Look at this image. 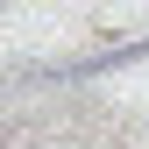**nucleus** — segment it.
Returning <instances> with one entry per match:
<instances>
[{
    "mask_svg": "<svg viewBox=\"0 0 149 149\" xmlns=\"http://www.w3.org/2000/svg\"><path fill=\"white\" fill-rule=\"evenodd\" d=\"M14 149H43V142H14Z\"/></svg>",
    "mask_w": 149,
    "mask_h": 149,
    "instance_id": "1",
    "label": "nucleus"
}]
</instances>
